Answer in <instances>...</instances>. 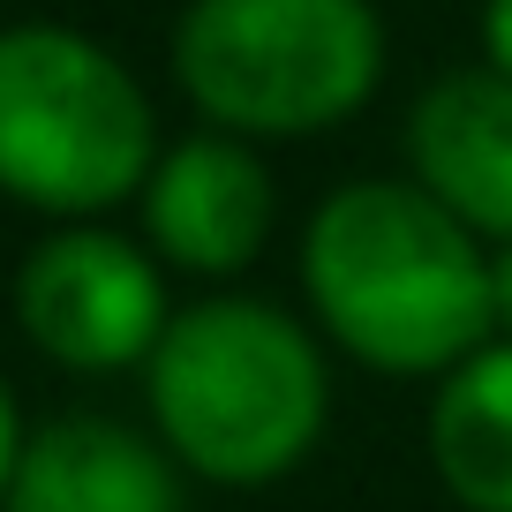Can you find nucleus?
Here are the masks:
<instances>
[{"mask_svg":"<svg viewBox=\"0 0 512 512\" xmlns=\"http://www.w3.org/2000/svg\"><path fill=\"white\" fill-rule=\"evenodd\" d=\"M302 279L339 347L400 377L460 369L497 324V287L467 219H452L430 189L400 181L339 189L309 219Z\"/></svg>","mask_w":512,"mask_h":512,"instance_id":"1","label":"nucleus"},{"mask_svg":"<svg viewBox=\"0 0 512 512\" xmlns=\"http://www.w3.org/2000/svg\"><path fill=\"white\" fill-rule=\"evenodd\" d=\"M151 407L211 482H272L324 430V362L279 309L204 302L151 347Z\"/></svg>","mask_w":512,"mask_h":512,"instance_id":"2","label":"nucleus"},{"mask_svg":"<svg viewBox=\"0 0 512 512\" xmlns=\"http://www.w3.org/2000/svg\"><path fill=\"white\" fill-rule=\"evenodd\" d=\"M174 68L211 121L309 136L377 91L384 31L369 0H196L181 16Z\"/></svg>","mask_w":512,"mask_h":512,"instance_id":"3","label":"nucleus"},{"mask_svg":"<svg viewBox=\"0 0 512 512\" xmlns=\"http://www.w3.org/2000/svg\"><path fill=\"white\" fill-rule=\"evenodd\" d=\"M159 128L113 53L76 31L0 38V189L38 211H106L151 174Z\"/></svg>","mask_w":512,"mask_h":512,"instance_id":"4","label":"nucleus"},{"mask_svg":"<svg viewBox=\"0 0 512 512\" xmlns=\"http://www.w3.org/2000/svg\"><path fill=\"white\" fill-rule=\"evenodd\" d=\"M16 309L23 332L68 369H121L151 354L166 332L159 272L121 234H98V226H68L38 241L16 279Z\"/></svg>","mask_w":512,"mask_h":512,"instance_id":"5","label":"nucleus"},{"mask_svg":"<svg viewBox=\"0 0 512 512\" xmlns=\"http://www.w3.org/2000/svg\"><path fill=\"white\" fill-rule=\"evenodd\" d=\"M272 234V174L241 144L196 136L151 166V241L189 272H241Z\"/></svg>","mask_w":512,"mask_h":512,"instance_id":"6","label":"nucleus"},{"mask_svg":"<svg viewBox=\"0 0 512 512\" xmlns=\"http://www.w3.org/2000/svg\"><path fill=\"white\" fill-rule=\"evenodd\" d=\"M407 151L422 166V189L452 219L512 241V76H445L415 106Z\"/></svg>","mask_w":512,"mask_h":512,"instance_id":"7","label":"nucleus"},{"mask_svg":"<svg viewBox=\"0 0 512 512\" xmlns=\"http://www.w3.org/2000/svg\"><path fill=\"white\" fill-rule=\"evenodd\" d=\"M8 512H181L174 467L121 422H53L23 445Z\"/></svg>","mask_w":512,"mask_h":512,"instance_id":"8","label":"nucleus"},{"mask_svg":"<svg viewBox=\"0 0 512 512\" xmlns=\"http://www.w3.org/2000/svg\"><path fill=\"white\" fill-rule=\"evenodd\" d=\"M430 452L467 512H512V347H475L437 392Z\"/></svg>","mask_w":512,"mask_h":512,"instance_id":"9","label":"nucleus"},{"mask_svg":"<svg viewBox=\"0 0 512 512\" xmlns=\"http://www.w3.org/2000/svg\"><path fill=\"white\" fill-rule=\"evenodd\" d=\"M482 46H490L497 76H512V0H490V8H482Z\"/></svg>","mask_w":512,"mask_h":512,"instance_id":"10","label":"nucleus"},{"mask_svg":"<svg viewBox=\"0 0 512 512\" xmlns=\"http://www.w3.org/2000/svg\"><path fill=\"white\" fill-rule=\"evenodd\" d=\"M16 460H23V430H16V400H8V384H0V497L16 482Z\"/></svg>","mask_w":512,"mask_h":512,"instance_id":"11","label":"nucleus"},{"mask_svg":"<svg viewBox=\"0 0 512 512\" xmlns=\"http://www.w3.org/2000/svg\"><path fill=\"white\" fill-rule=\"evenodd\" d=\"M490 287H497V324L512 332V241H505V256L490 264Z\"/></svg>","mask_w":512,"mask_h":512,"instance_id":"12","label":"nucleus"}]
</instances>
